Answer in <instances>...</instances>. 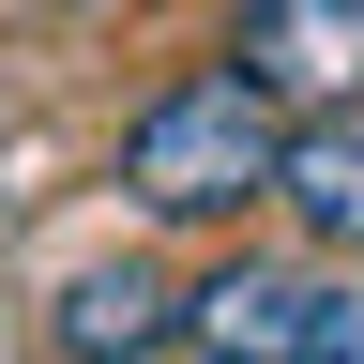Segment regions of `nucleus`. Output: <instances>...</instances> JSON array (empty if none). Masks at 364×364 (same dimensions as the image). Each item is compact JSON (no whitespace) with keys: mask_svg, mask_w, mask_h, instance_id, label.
Here are the masks:
<instances>
[{"mask_svg":"<svg viewBox=\"0 0 364 364\" xmlns=\"http://www.w3.org/2000/svg\"><path fill=\"white\" fill-rule=\"evenodd\" d=\"M107 182L136 228H182V243H243L273 228V182H289V107L243 76V61H182L122 107L107 136Z\"/></svg>","mask_w":364,"mask_h":364,"instance_id":"1","label":"nucleus"},{"mask_svg":"<svg viewBox=\"0 0 364 364\" xmlns=\"http://www.w3.org/2000/svg\"><path fill=\"white\" fill-rule=\"evenodd\" d=\"M334 289H349V258L289 243V228H243V243L198 258V334H182V349H198V364H318Z\"/></svg>","mask_w":364,"mask_h":364,"instance_id":"2","label":"nucleus"},{"mask_svg":"<svg viewBox=\"0 0 364 364\" xmlns=\"http://www.w3.org/2000/svg\"><path fill=\"white\" fill-rule=\"evenodd\" d=\"M182 334H198V273L152 258V243L76 258L61 289L31 304V349H46V364H198Z\"/></svg>","mask_w":364,"mask_h":364,"instance_id":"3","label":"nucleus"},{"mask_svg":"<svg viewBox=\"0 0 364 364\" xmlns=\"http://www.w3.org/2000/svg\"><path fill=\"white\" fill-rule=\"evenodd\" d=\"M213 61H243L289 122H334V107H364V0H228Z\"/></svg>","mask_w":364,"mask_h":364,"instance_id":"4","label":"nucleus"},{"mask_svg":"<svg viewBox=\"0 0 364 364\" xmlns=\"http://www.w3.org/2000/svg\"><path fill=\"white\" fill-rule=\"evenodd\" d=\"M273 228L318 258H364V107L289 122V182H273Z\"/></svg>","mask_w":364,"mask_h":364,"instance_id":"5","label":"nucleus"}]
</instances>
